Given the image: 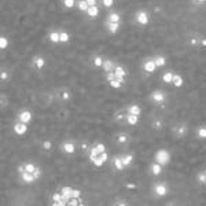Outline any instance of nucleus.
<instances>
[{"label": "nucleus", "instance_id": "nucleus-1", "mask_svg": "<svg viewBox=\"0 0 206 206\" xmlns=\"http://www.w3.org/2000/svg\"><path fill=\"white\" fill-rule=\"evenodd\" d=\"M169 161H170V154H169V151L166 150H158L155 153V162L159 163V165H168Z\"/></svg>", "mask_w": 206, "mask_h": 206}, {"label": "nucleus", "instance_id": "nucleus-2", "mask_svg": "<svg viewBox=\"0 0 206 206\" xmlns=\"http://www.w3.org/2000/svg\"><path fill=\"white\" fill-rule=\"evenodd\" d=\"M154 191H155V195L157 197H165L166 194H168V187H166V184H163V183H158L154 188Z\"/></svg>", "mask_w": 206, "mask_h": 206}, {"label": "nucleus", "instance_id": "nucleus-3", "mask_svg": "<svg viewBox=\"0 0 206 206\" xmlns=\"http://www.w3.org/2000/svg\"><path fill=\"white\" fill-rule=\"evenodd\" d=\"M114 74H115V78H117L121 84L125 81V74H126V73H125V70L122 66H115V68H114Z\"/></svg>", "mask_w": 206, "mask_h": 206}, {"label": "nucleus", "instance_id": "nucleus-4", "mask_svg": "<svg viewBox=\"0 0 206 206\" xmlns=\"http://www.w3.org/2000/svg\"><path fill=\"white\" fill-rule=\"evenodd\" d=\"M136 21L140 25H147L149 24V15L146 11H139L136 14Z\"/></svg>", "mask_w": 206, "mask_h": 206}, {"label": "nucleus", "instance_id": "nucleus-5", "mask_svg": "<svg viewBox=\"0 0 206 206\" xmlns=\"http://www.w3.org/2000/svg\"><path fill=\"white\" fill-rule=\"evenodd\" d=\"M26 131H28V126L26 124H22V122H17V124L14 125V132L19 135V136H22V135H25Z\"/></svg>", "mask_w": 206, "mask_h": 206}, {"label": "nucleus", "instance_id": "nucleus-6", "mask_svg": "<svg viewBox=\"0 0 206 206\" xmlns=\"http://www.w3.org/2000/svg\"><path fill=\"white\" fill-rule=\"evenodd\" d=\"M151 99L157 102V103H162L163 100H165V94H163L162 91H154L153 94H151Z\"/></svg>", "mask_w": 206, "mask_h": 206}, {"label": "nucleus", "instance_id": "nucleus-7", "mask_svg": "<svg viewBox=\"0 0 206 206\" xmlns=\"http://www.w3.org/2000/svg\"><path fill=\"white\" fill-rule=\"evenodd\" d=\"M32 120V113L30 111H22L19 114V122H22V124H28V122H30Z\"/></svg>", "mask_w": 206, "mask_h": 206}, {"label": "nucleus", "instance_id": "nucleus-8", "mask_svg": "<svg viewBox=\"0 0 206 206\" xmlns=\"http://www.w3.org/2000/svg\"><path fill=\"white\" fill-rule=\"evenodd\" d=\"M155 69H157L155 61H146V62H144V70H146L147 73L155 72Z\"/></svg>", "mask_w": 206, "mask_h": 206}, {"label": "nucleus", "instance_id": "nucleus-9", "mask_svg": "<svg viewBox=\"0 0 206 206\" xmlns=\"http://www.w3.org/2000/svg\"><path fill=\"white\" fill-rule=\"evenodd\" d=\"M62 149H63V151H65L66 154H73V153L76 151L74 144L72 143V142H66V143H63Z\"/></svg>", "mask_w": 206, "mask_h": 206}, {"label": "nucleus", "instance_id": "nucleus-10", "mask_svg": "<svg viewBox=\"0 0 206 206\" xmlns=\"http://www.w3.org/2000/svg\"><path fill=\"white\" fill-rule=\"evenodd\" d=\"M21 177H22V180L25 181V183H28V184H30V183H33V181L36 180V179H34V176L32 175V173H28V172L21 173Z\"/></svg>", "mask_w": 206, "mask_h": 206}, {"label": "nucleus", "instance_id": "nucleus-11", "mask_svg": "<svg viewBox=\"0 0 206 206\" xmlns=\"http://www.w3.org/2000/svg\"><path fill=\"white\" fill-rule=\"evenodd\" d=\"M151 172H153V175H155V176H158L159 173H162V165L154 162L151 165Z\"/></svg>", "mask_w": 206, "mask_h": 206}, {"label": "nucleus", "instance_id": "nucleus-12", "mask_svg": "<svg viewBox=\"0 0 206 206\" xmlns=\"http://www.w3.org/2000/svg\"><path fill=\"white\" fill-rule=\"evenodd\" d=\"M107 19H109V24H120L121 17H120V14H117V13H111Z\"/></svg>", "mask_w": 206, "mask_h": 206}, {"label": "nucleus", "instance_id": "nucleus-13", "mask_svg": "<svg viewBox=\"0 0 206 206\" xmlns=\"http://www.w3.org/2000/svg\"><path fill=\"white\" fill-rule=\"evenodd\" d=\"M140 113H142V109L137 106V105H132V106H129V113L128 114H133V115H140Z\"/></svg>", "mask_w": 206, "mask_h": 206}, {"label": "nucleus", "instance_id": "nucleus-14", "mask_svg": "<svg viewBox=\"0 0 206 206\" xmlns=\"http://www.w3.org/2000/svg\"><path fill=\"white\" fill-rule=\"evenodd\" d=\"M173 73H170V72H166V73H163L162 74V81L166 82V84H170V82H173Z\"/></svg>", "mask_w": 206, "mask_h": 206}, {"label": "nucleus", "instance_id": "nucleus-15", "mask_svg": "<svg viewBox=\"0 0 206 206\" xmlns=\"http://www.w3.org/2000/svg\"><path fill=\"white\" fill-rule=\"evenodd\" d=\"M72 190H73V188H70V187H63L62 188L61 194H62L63 201H66V199H69V198H70V195H72Z\"/></svg>", "mask_w": 206, "mask_h": 206}, {"label": "nucleus", "instance_id": "nucleus-16", "mask_svg": "<svg viewBox=\"0 0 206 206\" xmlns=\"http://www.w3.org/2000/svg\"><path fill=\"white\" fill-rule=\"evenodd\" d=\"M126 122L129 125H136L139 122V117L137 115H133V114H128L126 115Z\"/></svg>", "mask_w": 206, "mask_h": 206}, {"label": "nucleus", "instance_id": "nucleus-17", "mask_svg": "<svg viewBox=\"0 0 206 206\" xmlns=\"http://www.w3.org/2000/svg\"><path fill=\"white\" fill-rule=\"evenodd\" d=\"M87 14H88V17H91V18H95V17H98V14H99V8L95 6V7H89L88 8V11H87Z\"/></svg>", "mask_w": 206, "mask_h": 206}, {"label": "nucleus", "instance_id": "nucleus-18", "mask_svg": "<svg viewBox=\"0 0 206 206\" xmlns=\"http://www.w3.org/2000/svg\"><path fill=\"white\" fill-rule=\"evenodd\" d=\"M183 82H184V80H183V77L181 76H179V74H175L173 76V85L175 87H181L183 85Z\"/></svg>", "mask_w": 206, "mask_h": 206}, {"label": "nucleus", "instance_id": "nucleus-19", "mask_svg": "<svg viewBox=\"0 0 206 206\" xmlns=\"http://www.w3.org/2000/svg\"><path fill=\"white\" fill-rule=\"evenodd\" d=\"M133 161V155L132 154H128V155L122 157V163H124V166H129Z\"/></svg>", "mask_w": 206, "mask_h": 206}, {"label": "nucleus", "instance_id": "nucleus-20", "mask_svg": "<svg viewBox=\"0 0 206 206\" xmlns=\"http://www.w3.org/2000/svg\"><path fill=\"white\" fill-rule=\"evenodd\" d=\"M102 68L105 69L107 73H110V72L113 70V68H114V65H113L111 61H109V59H107V61H105V62H103V66H102Z\"/></svg>", "mask_w": 206, "mask_h": 206}, {"label": "nucleus", "instance_id": "nucleus-21", "mask_svg": "<svg viewBox=\"0 0 206 206\" xmlns=\"http://www.w3.org/2000/svg\"><path fill=\"white\" fill-rule=\"evenodd\" d=\"M114 166L115 169H118V170H122L125 168L124 163H122V158H114Z\"/></svg>", "mask_w": 206, "mask_h": 206}, {"label": "nucleus", "instance_id": "nucleus-22", "mask_svg": "<svg viewBox=\"0 0 206 206\" xmlns=\"http://www.w3.org/2000/svg\"><path fill=\"white\" fill-rule=\"evenodd\" d=\"M89 159H91V161H92V162H94L95 165L98 166V168H100V166L105 163L103 161H102V159H100V157H92V155H89Z\"/></svg>", "mask_w": 206, "mask_h": 206}, {"label": "nucleus", "instance_id": "nucleus-23", "mask_svg": "<svg viewBox=\"0 0 206 206\" xmlns=\"http://www.w3.org/2000/svg\"><path fill=\"white\" fill-rule=\"evenodd\" d=\"M50 40L52 43H59L61 41V37H59V33L58 32H52L50 34Z\"/></svg>", "mask_w": 206, "mask_h": 206}, {"label": "nucleus", "instance_id": "nucleus-24", "mask_svg": "<svg viewBox=\"0 0 206 206\" xmlns=\"http://www.w3.org/2000/svg\"><path fill=\"white\" fill-rule=\"evenodd\" d=\"M154 61H155L157 68H162V66H165V63H166V61H165L163 56H158V58H155Z\"/></svg>", "mask_w": 206, "mask_h": 206}, {"label": "nucleus", "instance_id": "nucleus-25", "mask_svg": "<svg viewBox=\"0 0 206 206\" xmlns=\"http://www.w3.org/2000/svg\"><path fill=\"white\" fill-rule=\"evenodd\" d=\"M36 166H34V165H33V163H26L25 165V170L26 172H28V173H32V175H33V173H34V172H36Z\"/></svg>", "mask_w": 206, "mask_h": 206}, {"label": "nucleus", "instance_id": "nucleus-26", "mask_svg": "<svg viewBox=\"0 0 206 206\" xmlns=\"http://www.w3.org/2000/svg\"><path fill=\"white\" fill-rule=\"evenodd\" d=\"M109 30L110 33H117L120 30V24H109Z\"/></svg>", "mask_w": 206, "mask_h": 206}, {"label": "nucleus", "instance_id": "nucleus-27", "mask_svg": "<svg viewBox=\"0 0 206 206\" xmlns=\"http://www.w3.org/2000/svg\"><path fill=\"white\" fill-rule=\"evenodd\" d=\"M198 137L199 139H206V128L205 126H201V128H198Z\"/></svg>", "mask_w": 206, "mask_h": 206}, {"label": "nucleus", "instance_id": "nucleus-28", "mask_svg": "<svg viewBox=\"0 0 206 206\" xmlns=\"http://www.w3.org/2000/svg\"><path fill=\"white\" fill-rule=\"evenodd\" d=\"M88 4H87V1H84V0H81V1H78V10H81V11H85L87 13L88 11Z\"/></svg>", "mask_w": 206, "mask_h": 206}, {"label": "nucleus", "instance_id": "nucleus-29", "mask_svg": "<svg viewBox=\"0 0 206 206\" xmlns=\"http://www.w3.org/2000/svg\"><path fill=\"white\" fill-rule=\"evenodd\" d=\"M103 62H105V61H103V59H102L100 56H95L94 65L96 66V68H102V66H103Z\"/></svg>", "mask_w": 206, "mask_h": 206}, {"label": "nucleus", "instance_id": "nucleus-30", "mask_svg": "<svg viewBox=\"0 0 206 206\" xmlns=\"http://www.w3.org/2000/svg\"><path fill=\"white\" fill-rule=\"evenodd\" d=\"M34 63H36V68H37V69H41V68H44L45 61H44L43 58H37V59L34 61Z\"/></svg>", "mask_w": 206, "mask_h": 206}, {"label": "nucleus", "instance_id": "nucleus-31", "mask_svg": "<svg viewBox=\"0 0 206 206\" xmlns=\"http://www.w3.org/2000/svg\"><path fill=\"white\" fill-rule=\"evenodd\" d=\"M7 47H8V40H7L6 37H0V48L4 50Z\"/></svg>", "mask_w": 206, "mask_h": 206}, {"label": "nucleus", "instance_id": "nucleus-32", "mask_svg": "<svg viewBox=\"0 0 206 206\" xmlns=\"http://www.w3.org/2000/svg\"><path fill=\"white\" fill-rule=\"evenodd\" d=\"M59 37H61V41H62V43H68V41H69V34L66 33V32L59 33Z\"/></svg>", "mask_w": 206, "mask_h": 206}, {"label": "nucleus", "instance_id": "nucleus-33", "mask_svg": "<svg viewBox=\"0 0 206 206\" xmlns=\"http://www.w3.org/2000/svg\"><path fill=\"white\" fill-rule=\"evenodd\" d=\"M96 149H98V151H99V155L100 154H103V153H106V146L102 143H98L96 144Z\"/></svg>", "mask_w": 206, "mask_h": 206}, {"label": "nucleus", "instance_id": "nucleus-34", "mask_svg": "<svg viewBox=\"0 0 206 206\" xmlns=\"http://www.w3.org/2000/svg\"><path fill=\"white\" fill-rule=\"evenodd\" d=\"M80 195H81V191H80V190H72V195H70V198H74V199H77Z\"/></svg>", "mask_w": 206, "mask_h": 206}, {"label": "nucleus", "instance_id": "nucleus-35", "mask_svg": "<svg viewBox=\"0 0 206 206\" xmlns=\"http://www.w3.org/2000/svg\"><path fill=\"white\" fill-rule=\"evenodd\" d=\"M117 139H118V143H125V142L128 140V136H126L125 133H121V135H118Z\"/></svg>", "mask_w": 206, "mask_h": 206}, {"label": "nucleus", "instance_id": "nucleus-36", "mask_svg": "<svg viewBox=\"0 0 206 206\" xmlns=\"http://www.w3.org/2000/svg\"><path fill=\"white\" fill-rule=\"evenodd\" d=\"M52 199H54V202H59V201H62V199H63V198H62V194L55 192L54 195H52Z\"/></svg>", "mask_w": 206, "mask_h": 206}, {"label": "nucleus", "instance_id": "nucleus-37", "mask_svg": "<svg viewBox=\"0 0 206 206\" xmlns=\"http://www.w3.org/2000/svg\"><path fill=\"white\" fill-rule=\"evenodd\" d=\"M43 147H44V150H51V147H52V143H51L50 140H44Z\"/></svg>", "mask_w": 206, "mask_h": 206}, {"label": "nucleus", "instance_id": "nucleus-38", "mask_svg": "<svg viewBox=\"0 0 206 206\" xmlns=\"http://www.w3.org/2000/svg\"><path fill=\"white\" fill-rule=\"evenodd\" d=\"M110 85H111L113 88H120V87H121V82H120L118 80L115 78V80H113V81H110Z\"/></svg>", "mask_w": 206, "mask_h": 206}, {"label": "nucleus", "instance_id": "nucleus-39", "mask_svg": "<svg viewBox=\"0 0 206 206\" xmlns=\"http://www.w3.org/2000/svg\"><path fill=\"white\" fill-rule=\"evenodd\" d=\"M89 155H92V157H98V155H99V151H98V149H96V146L91 149V153H89Z\"/></svg>", "mask_w": 206, "mask_h": 206}, {"label": "nucleus", "instance_id": "nucleus-40", "mask_svg": "<svg viewBox=\"0 0 206 206\" xmlns=\"http://www.w3.org/2000/svg\"><path fill=\"white\" fill-rule=\"evenodd\" d=\"M63 4L68 7V8H72V7L74 6V1H73V0H65V1H63Z\"/></svg>", "mask_w": 206, "mask_h": 206}, {"label": "nucleus", "instance_id": "nucleus-41", "mask_svg": "<svg viewBox=\"0 0 206 206\" xmlns=\"http://www.w3.org/2000/svg\"><path fill=\"white\" fill-rule=\"evenodd\" d=\"M113 80H115V74H114L113 72H110V73H107V81L110 82V81H113Z\"/></svg>", "mask_w": 206, "mask_h": 206}, {"label": "nucleus", "instance_id": "nucleus-42", "mask_svg": "<svg viewBox=\"0 0 206 206\" xmlns=\"http://www.w3.org/2000/svg\"><path fill=\"white\" fill-rule=\"evenodd\" d=\"M198 180H199L201 183H206V175L205 173H199V175H198Z\"/></svg>", "mask_w": 206, "mask_h": 206}, {"label": "nucleus", "instance_id": "nucleus-43", "mask_svg": "<svg viewBox=\"0 0 206 206\" xmlns=\"http://www.w3.org/2000/svg\"><path fill=\"white\" fill-rule=\"evenodd\" d=\"M186 132H187L186 126H180V129H179V136H183V135H186Z\"/></svg>", "mask_w": 206, "mask_h": 206}, {"label": "nucleus", "instance_id": "nucleus-44", "mask_svg": "<svg viewBox=\"0 0 206 206\" xmlns=\"http://www.w3.org/2000/svg\"><path fill=\"white\" fill-rule=\"evenodd\" d=\"M103 4H105V7H111L113 4H114V1H113V0H105Z\"/></svg>", "mask_w": 206, "mask_h": 206}, {"label": "nucleus", "instance_id": "nucleus-45", "mask_svg": "<svg viewBox=\"0 0 206 206\" xmlns=\"http://www.w3.org/2000/svg\"><path fill=\"white\" fill-rule=\"evenodd\" d=\"M100 159H102L103 162H106L107 159H109V155H107V153H103V154H100Z\"/></svg>", "mask_w": 206, "mask_h": 206}, {"label": "nucleus", "instance_id": "nucleus-46", "mask_svg": "<svg viewBox=\"0 0 206 206\" xmlns=\"http://www.w3.org/2000/svg\"><path fill=\"white\" fill-rule=\"evenodd\" d=\"M87 4H88V7H95L96 6V1H95V0H87Z\"/></svg>", "mask_w": 206, "mask_h": 206}, {"label": "nucleus", "instance_id": "nucleus-47", "mask_svg": "<svg viewBox=\"0 0 206 206\" xmlns=\"http://www.w3.org/2000/svg\"><path fill=\"white\" fill-rule=\"evenodd\" d=\"M40 175H41V172H40V169H36V172H34V173H33V176H34V179H38V177H40Z\"/></svg>", "mask_w": 206, "mask_h": 206}, {"label": "nucleus", "instance_id": "nucleus-48", "mask_svg": "<svg viewBox=\"0 0 206 206\" xmlns=\"http://www.w3.org/2000/svg\"><path fill=\"white\" fill-rule=\"evenodd\" d=\"M0 77H1V80H6V78L8 77V76H7V73H6V72H1V73H0Z\"/></svg>", "mask_w": 206, "mask_h": 206}, {"label": "nucleus", "instance_id": "nucleus-49", "mask_svg": "<svg viewBox=\"0 0 206 206\" xmlns=\"http://www.w3.org/2000/svg\"><path fill=\"white\" fill-rule=\"evenodd\" d=\"M62 98H63V99H65V100H68L69 98H70V95H69L68 92H63V94H62Z\"/></svg>", "mask_w": 206, "mask_h": 206}, {"label": "nucleus", "instance_id": "nucleus-50", "mask_svg": "<svg viewBox=\"0 0 206 206\" xmlns=\"http://www.w3.org/2000/svg\"><path fill=\"white\" fill-rule=\"evenodd\" d=\"M154 126H155L157 129H159V126H161V121H157L155 124H154Z\"/></svg>", "mask_w": 206, "mask_h": 206}, {"label": "nucleus", "instance_id": "nucleus-51", "mask_svg": "<svg viewBox=\"0 0 206 206\" xmlns=\"http://www.w3.org/2000/svg\"><path fill=\"white\" fill-rule=\"evenodd\" d=\"M126 188H136V186H135V184H126Z\"/></svg>", "mask_w": 206, "mask_h": 206}, {"label": "nucleus", "instance_id": "nucleus-52", "mask_svg": "<svg viewBox=\"0 0 206 206\" xmlns=\"http://www.w3.org/2000/svg\"><path fill=\"white\" fill-rule=\"evenodd\" d=\"M197 43H198V40H197V38H192V40H191V44H192V45H195Z\"/></svg>", "mask_w": 206, "mask_h": 206}, {"label": "nucleus", "instance_id": "nucleus-53", "mask_svg": "<svg viewBox=\"0 0 206 206\" xmlns=\"http://www.w3.org/2000/svg\"><path fill=\"white\" fill-rule=\"evenodd\" d=\"M201 44H202V45L205 47V45H206V38H203V40H201Z\"/></svg>", "mask_w": 206, "mask_h": 206}, {"label": "nucleus", "instance_id": "nucleus-54", "mask_svg": "<svg viewBox=\"0 0 206 206\" xmlns=\"http://www.w3.org/2000/svg\"><path fill=\"white\" fill-rule=\"evenodd\" d=\"M52 206H59V203H58V202H54V203H52Z\"/></svg>", "mask_w": 206, "mask_h": 206}, {"label": "nucleus", "instance_id": "nucleus-55", "mask_svg": "<svg viewBox=\"0 0 206 206\" xmlns=\"http://www.w3.org/2000/svg\"><path fill=\"white\" fill-rule=\"evenodd\" d=\"M118 206H126V205H125V203H120Z\"/></svg>", "mask_w": 206, "mask_h": 206}, {"label": "nucleus", "instance_id": "nucleus-56", "mask_svg": "<svg viewBox=\"0 0 206 206\" xmlns=\"http://www.w3.org/2000/svg\"><path fill=\"white\" fill-rule=\"evenodd\" d=\"M78 206H82V205H78Z\"/></svg>", "mask_w": 206, "mask_h": 206}, {"label": "nucleus", "instance_id": "nucleus-57", "mask_svg": "<svg viewBox=\"0 0 206 206\" xmlns=\"http://www.w3.org/2000/svg\"><path fill=\"white\" fill-rule=\"evenodd\" d=\"M205 175H206V173H205Z\"/></svg>", "mask_w": 206, "mask_h": 206}]
</instances>
